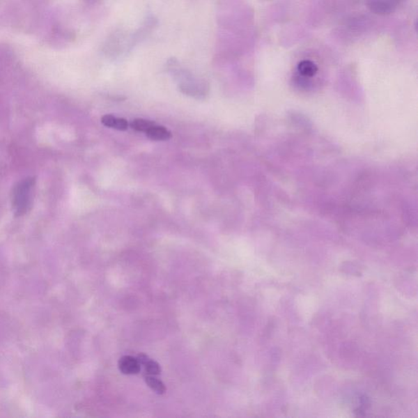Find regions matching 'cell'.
Instances as JSON below:
<instances>
[{
    "label": "cell",
    "instance_id": "1",
    "mask_svg": "<svg viewBox=\"0 0 418 418\" xmlns=\"http://www.w3.org/2000/svg\"><path fill=\"white\" fill-rule=\"evenodd\" d=\"M33 187L32 179H26L19 184L14 191L13 206L18 216L24 215L31 204V192Z\"/></svg>",
    "mask_w": 418,
    "mask_h": 418
},
{
    "label": "cell",
    "instance_id": "2",
    "mask_svg": "<svg viewBox=\"0 0 418 418\" xmlns=\"http://www.w3.org/2000/svg\"><path fill=\"white\" fill-rule=\"evenodd\" d=\"M118 368L123 374L134 375L141 371V364L137 358L130 355L123 356L118 361Z\"/></svg>",
    "mask_w": 418,
    "mask_h": 418
},
{
    "label": "cell",
    "instance_id": "3",
    "mask_svg": "<svg viewBox=\"0 0 418 418\" xmlns=\"http://www.w3.org/2000/svg\"><path fill=\"white\" fill-rule=\"evenodd\" d=\"M367 6L373 13L386 15L394 10V3L391 0H367Z\"/></svg>",
    "mask_w": 418,
    "mask_h": 418
},
{
    "label": "cell",
    "instance_id": "4",
    "mask_svg": "<svg viewBox=\"0 0 418 418\" xmlns=\"http://www.w3.org/2000/svg\"><path fill=\"white\" fill-rule=\"evenodd\" d=\"M146 134L150 140L153 141H167L172 137L171 132L167 128L156 125L151 127Z\"/></svg>",
    "mask_w": 418,
    "mask_h": 418
},
{
    "label": "cell",
    "instance_id": "5",
    "mask_svg": "<svg viewBox=\"0 0 418 418\" xmlns=\"http://www.w3.org/2000/svg\"><path fill=\"white\" fill-rule=\"evenodd\" d=\"M102 123L108 127L115 128L120 131H125L128 127V123L125 118H117L111 115H106L102 118Z\"/></svg>",
    "mask_w": 418,
    "mask_h": 418
},
{
    "label": "cell",
    "instance_id": "6",
    "mask_svg": "<svg viewBox=\"0 0 418 418\" xmlns=\"http://www.w3.org/2000/svg\"><path fill=\"white\" fill-rule=\"evenodd\" d=\"M297 70L299 74L305 77H313L315 76L318 71L317 65L310 60H303L301 63H299L297 65Z\"/></svg>",
    "mask_w": 418,
    "mask_h": 418
},
{
    "label": "cell",
    "instance_id": "7",
    "mask_svg": "<svg viewBox=\"0 0 418 418\" xmlns=\"http://www.w3.org/2000/svg\"><path fill=\"white\" fill-rule=\"evenodd\" d=\"M155 125H156L155 122L144 120V118H136V120L132 121L130 123L132 130L141 132H146Z\"/></svg>",
    "mask_w": 418,
    "mask_h": 418
},
{
    "label": "cell",
    "instance_id": "8",
    "mask_svg": "<svg viewBox=\"0 0 418 418\" xmlns=\"http://www.w3.org/2000/svg\"><path fill=\"white\" fill-rule=\"evenodd\" d=\"M147 386L153 389L156 393L162 395L166 392L165 385L160 379L156 378L153 376H147L145 378Z\"/></svg>",
    "mask_w": 418,
    "mask_h": 418
},
{
    "label": "cell",
    "instance_id": "9",
    "mask_svg": "<svg viewBox=\"0 0 418 418\" xmlns=\"http://www.w3.org/2000/svg\"><path fill=\"white\" fill-rule=\"evenodd\" d=\"M144 365L146 373L151 375V376H156V375H159L161 372L160 366L156 361L148 359Z\"/></svg>",
    "mask_w": 418,
    "mask_h": 418
},
{
    "label": "cell",
    "instance_id": "10",
    "mask_svg": "<svg viewBox=\"0 0 418 418\" xmlns=\"http://www.w3.org/2000/svg\"><path fill=\"white\" fill-rule=\"evenodd\" d=\"M137 359L139 360V362L141 365H144L146 362V361L149 359V358L148 356L144 354H141L139 356H137Z\"/></svg>",
    "mask_w": 418,
    "mask_h": 418
}]
</instances>
